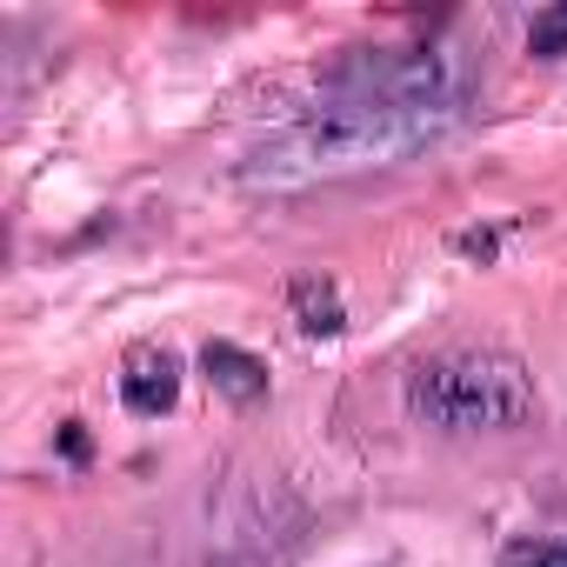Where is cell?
Listing matches in <instances>:
<instances>
[{
	"instance_id": "cell-1",
	"label": "cell",
	"mask_w": 567,
	"mask_h": 567,
	"mask_svg": "<svg viewBox=\"0 0 567 567\" xmlns=\"http://www.w3.org/2000/svg\"><path fill=\"white\" fill-rule=\"evenodd\" d=\"M467 107V81L441 54H388L361 61L334 81V101L267 147L247 154V187H308L361 167H394L421 147H434Z\"/></svg>"
},
{
	"instance_id": "cell-2",
	"label": "cell",
	"mask_w": 567,
	"mask_h": 567,
	"mask_svg": "<svg viewBox=\"0 0 567 567\" xmlns=\"http://www.w3.org/2000/svg\"><path fill=\"white\" fill-rule=\"evenodd\" d=\"M540 408L534 374L494 348H454L408 374V414L434 434H507Z\"/></svg>"
},
{
	"instance_id": "cell-3",
	"label": "cell",
	"mask_w": 567,
	"mask_h": 567,
	"mask_svg": "<svg viewBox=\"0 0 567 567\" xmlns=\"http://www.w3.org/2000/svg\"><path fill=\"white\" fill-rule=\"evenodd\" d=\"M174 394H181V368H174V354H161V348H141V354H127V374H121V401L134 408V414H167L174 408Z\"/></svg>"
},
{
	"instance_id": "cell-4",
	"label": "cell",
	"mask_w": 567,
	"mask_h": 567,
	"mask_svg": "<svg viewBox=\"0 0 567 567\" xmlns=\"http://www.w3.org/2000/svg\"><path fill=\"white\" fill-rule=\"evenodd\" d=\"M200 368H207V381H214L227 401H260V394H267V368H260L254 354H240L234 341H207Z\"/></svg>"
},
{
	"instance_id": "cell-5",
	"label": "cell",
	"mask_w": 567,
	"mask_h": 567,
	"mask_svg": "<svg viewBox=\"0 0 567 567\" xmlns=\"http://www.w3.org/2000/svg\"><path fill=\"white\" fill-rule=\"evenodd\" d=\"M527 48H534L540 61H560V54H567V8H554V14H534V28H527Z\"/></svg>"
},
{
	"instance_id": "cell-6",
	"label": "cell",
	"mask_w": 567,
	"mask_h": 567,
	"mask_svg": "<svg viewBox=\"0 0 567 567\" xmlns=\"http://www.w3.org/2000/svg\"><path fill=\"white\" fill-rule=\"evenodd\" d=\"M295 301H301V328H308V334H341V308H334V295L315 308V280H301Z\"/></svg>"
},
{
	"instance_id": "cell-7",
	"label": "cell",
	"mask_w": 567,
	"mask_h": 567,
	"mask_svg": "<svg viewBox=\"0 0 567 567\" xmlns=\"http://www.w3.org/2000/svg\"><path fill=\"white\" fill-rule=\"evenodd\" d=\"M501 567H567V547L560 540H520V547H507Z\"/></svg>"
},
{
	"instance_id": "cell-8",
	"label": "cell",
	"mask_w": 567,
	"mask_h": 567,
	"mask_svg": "<svg viewBox=\"0 0 567 567\" xmlns=\"http://www.w3.org/2000/svg\"><path fill=\"white\" fill-rule=\"evenodd\" d=\"M207 567H247V560H234V554H214V560H207Z\"/></svg>"
}]
</instances>
